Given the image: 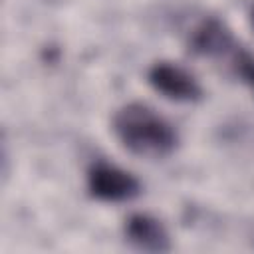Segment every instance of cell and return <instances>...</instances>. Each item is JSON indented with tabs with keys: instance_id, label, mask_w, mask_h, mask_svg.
<instances>
[{
	"instance_id": "6da1fadb",
	"label": "cell",
	"mask_w": 254,
	"mask_h": 254,
	"mask_svg": "<svg viewBox=\"0 0 254 254\" xmlns=\"http://www.w3.org/2000/svg\"><path fill=\"white\" fill-rule=\"evenodd\" d=\"M111 129L117 141L141 159H167L179 147V133L173 123L139 101L119 107L113 115Z\"/></svg>"
},
{
	"instance_id": "7a4b0ae2",
	"label": "cell",
	"mask_w": 254,
	"mask_h": 254,
	"mask_svg": "<svg viewBox=\"0 0 254 254\" xmlns=\"http://www.w3.org/2000/svg\"><path fill=\"white\" fill-rule=\"evenodd\" d=\"M189 50L196 56L222 62L230 73L254 91V54L248 52L218 18H204L192 30Z\"/></svg>"
},
{
	"instance_id": "3957f363",
	"label": "cell",
	"mask_w": 254,
	"mask_h": 254,
	"mask_svg": "<svg viewBox=\"0 0 254 254\" xmlns=\"http://www.w3.org/2000/svg\"><path fill=\"white\" fill-rule=\"evenodd\" d=\"M87 190L101 202H127L139 196L141 183L129 171L105 161H97L87 171Z\"/></svg>"
},
{
	"instance_id": "277c9868",
	"label": "cell",
	"mask_w": 254,
	"mask_h": 254,
	"mask_svg": "<svg viewBox=\"0 0 254 254\" xmlns=\"http://www.w3.org/2000/svg\"><path fill=\"white\" fill-rule=\"evenodd\" d=\"M147 81L155 91L163 93L167 99H173V101L190 103L202 97V89L196 77L173 62L153 64L147 73Z\"/></svg>"
},
{
	"instance_id": "5b68a950",
	"label": "cell",
	"mask_w": 254,
	"mask_h": 254,
	"mask_svg": "<svg viewBox=\"0 0 254 254\" xmlns=\"http://www.w3.org/2000/svg\"><path fill=\"white\" fill-rule=\"evenodd\" d=\"M125 240L141 252H167L171 250V236L165 224L145 212H135L125 220Z\"/></svg>"
},
{
	"instance_id": "8992f818",
	"label": "cell",
	"mask_w": 254,
	"mask_h": 254,
	"mask_svg": "<svg viewBox=\"0 0 254 254\" xmlns=\"http://www.w3.org/2000/svg\"><path fill=\"white\" fill-rule=\"evenodd\" d=\"M250 26H252V30H254V6H252V10H250Z\"/></svg>"
}]
</instances>
